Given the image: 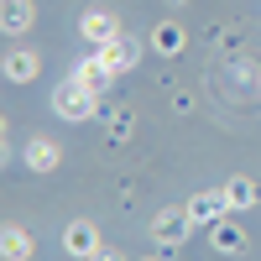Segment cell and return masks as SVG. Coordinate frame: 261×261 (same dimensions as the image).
Here are the masks:
<instances>
[{"mask_svg": "<svg viewBox=\"0 0 261 261\" xmlns=\"http://www.w3.org/2000/svg\"><path fill=\"white\" fill-rule=\"evenodd\" d=\"M209 230H214V246H220V251H230V256L246 246V235H241V230H230V225H209Z\"/></svg>", "mask_w": 261, "mask_h": 261, "instance_id": "obj_9", "label": "cell"}, {"mask_svg": "<svg viewBox=\"0 0 261 261\" xmlns=\"http://www.w3.org/2000/svg\"><path fill=\"white\" fill-rule=\"evenodd\" d=\"M27 251H32V241H27V230H16V225H11V230H6V256H11V261H21Z\"/></svg>", "mask_w": 261, "mask_h": 261, "instance_id": "obj_11", "label": "cell"}, {"mask_svg": "<svg viewBox=\"0 0 261 261\" xmlns=\"http://www.w3.org/2000/svg\"><path fill=\"white\" fill-rule=\"evenodd\" d=\"M89 110H94V89H89L84 79H68V84L58 89V115H68V120H84Z\"/></svg>", "mask_w": 261, "mask_h": 261, "instance_id": "obj_1", "label": "cell"}, {"mask_svg": "<svg viewBox=\"0 0 261 261\" xmlns=\"http://www.w3.org/2000/svg\"><path fill=\"white\" fill-rule=\"evenodd\" d=\"M63 246H68L73 256H94V251H99V235H94V225H84V220H73L68 230H63Z\"/></svg>", "mask_w": 261, "mask_h": 261, "instance_id": "obj_4", "label": "cell"}, {"mask_svg": "<svg viewBox=\"0 0 261 261\" xmlns=\"http://www.w3.org/2000/svg\"><path fill=\"white\" fill-rule=\"evenodd\" d=\"M225 204H230L225 193H199V199L188 204V220H193V225H220V214H225Z\"/></svg>", "mask_w": 261, "mask_h": 261, "instance_id": "obj_3", "label": "cell"}, {"mask_svg": "<svg viewBox=\"0 0 261 261\" xmlns=\"http://www.w3.org/2000/svg\"><path fill=\"white\" fill-rule=\"evenodd\" d=\"M89 261H120V256H115V251H94Z\"/></svg>", "mask_w": 261, "mask_h": 261, "instance_id": "obj_14", "label": "cell"}, {"mask_svg": "<svg viewBox=\"0 0 261 261\" xmlns=\"http://www.w3.org/2000/svg\"><path fill=\"white\" fill-rule=\"evenodd\" d=\"M188 225H193V220H188V209H183V214H172V209H167V214H157V220H151V235H157V246H178Z\"/></svg>", "mask_w": 261, "mask_h": 261, "instance_id": "obj_2", "label": "cell"}, {"mask_svg": "<svg viewBox=\"0 0 261 261\" xmlns=\"http://www.w3.org/2000/svg\"><path fill=\"white\" fill-rule=\"evenodd\" d=\"M157 47H162V53H178V47H183V32H178V27H157Z\"/></svg>", "mask_w": 261, "mask_h": 261, "instance_id": "obj_13", "label": "cell"}, {"mask_svg": "<svg viewBox=\"0 0 261 261\" xmlns=\"http://www.w3.org/2000/svg\"><path fill=\"white\" fill-rule=\"evenodd\" d=\"M32 167L42 172V167H58V146L53 141H32Z\"/></svg>", "mask_w": 261, "mask_h": 261, "instance_id": "obj_10", "label": "cell"}, {"mask_svg": "<svg viewBox=\"0 0 261 261\" xmlns=\"http://www.w3.org/2000/svg\"><path fill=\"white\" fill-rule=\"evenodd\" d=\"M225 199H230V209H251V204H256V183H251V178H235V183L225 188Z\"/></svg>", "mask_w": 261, "mask_h": 261, "instance_id": "obj_7", "label": "cell"}, {"mask_svg": "<svg viewBox=\"0 0 261 261\" xmlns=\"http://www.w3.org/2000/svg\"><path fill=\"white\" fill-rule=\"evenodd\" d=\"M99 63L105 68H125V63H136V47H130V42H105V53H99Z\"/></svg>", "mask_w": 261, "mask_h": 261, "instance_id": "obj_5", "label": "cell"}, {"mask_svg": "<svg viewBox=\"0 0 261 261\" xmlns=\"http://www.w3.org/2000/svg\"><path fill=\"white\" fill-rule=\"evenodd\" d=\"M84 37L105 47V42H115V21L110 16H84Z\"/></svg>", "mask_w": 261, "mask_h": 261, "instance_id": "obj_6", "label": "cell"}, {"mask_svg": "<svg viewBox=\"0 0 261 261\" xmlns=\"http://www.w3.org/2000/svg\"><path fill=\"white\" fill-rule=\"evenodd\" d=\"M27 21H32L27 0H6V32H27Z\"/></svg>", "mask_w": 261, "mask_h": 261, "instance_id": "obj_8", "label": "cell"}, {"mask_svg": "<svg viewBox=\"0 0 261 261\" xmlns=\"http://www.w3.org/2000/svg\"><path fill=\"white\" fill-rule=\"evenodd\" d=\"M32 73H37V58H32V53H16V58H11V79H16V84H27Z\"/></svg>", "mask_w": 261, "mask_h": 261, "instance_id": "obj_12", "label": "cell"}]
</instances>
